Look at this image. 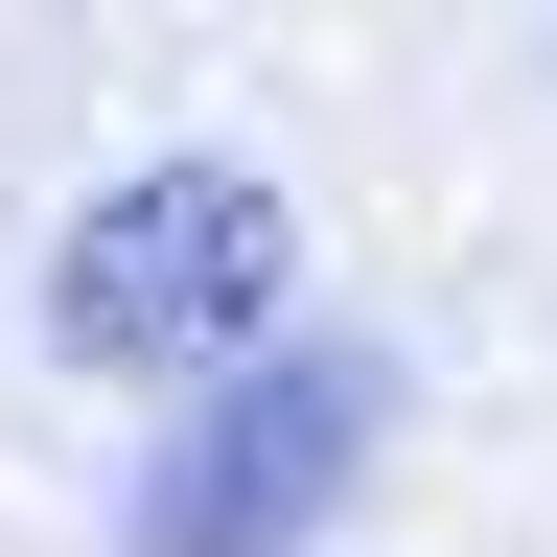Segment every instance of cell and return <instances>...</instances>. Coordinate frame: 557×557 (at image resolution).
<instances>
[{
	"mask_svg": "<svg viewBox=\"0 0 557 557\" xmlns=\"http://www.w3.org/2000/svg\"><path fill=\"white\" fill-rule=\"evenodd\" d=\"M372 418H395L372 348H256L233 395H186L139 442V557H302L348 511V465H372Z\"/></svg>",
	"mask_w": 557,
	"mask_h": 557,
	"instance_id": "2",
	"label": "cell"
},
{
	"mask_svg": "<svg viewBox=\"0 0 557 557\" xmlns=\"http://www.w3.org/2000/svg\"><path fill=\"white\" fill-rule=\"evenodd\" d=\"M278 302H302V209H278V163H233V139L116 163L47 233V348L94 395H233L278 348Z\"/></svg>",
	"mask_w": 557,
	"mask_h": 557,
	"instance_id": "1",
	"label": "cell"
}]
</instances>
